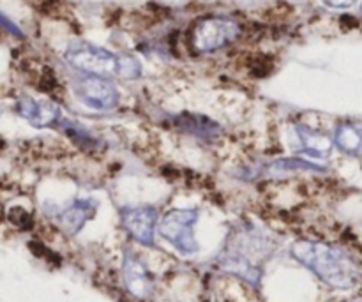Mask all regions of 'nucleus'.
I'll return each instance as SVG.
<instances>
[{
	"instance_id": "1",
	"label": "nucleus",
	"mask_w": 362,
	"mask_h": 302,
	"mask_svg": "<svg viewBox=\"0 0 362 302\" xmlns=\"http://www.w3.org/2000/svg\"><path fill=\"white\" fill-rule=\"evenodd\" d=\"M292 255L332 289H352L359 279V269L352 258L331 244L299 240L292 246Z\"/></svg>"
},
{
	"instance_id": "2",
	"label": "nucleus",
	"mask_w": 362,
	"mask_h": 302,
	"mask_svg": "<svg viewBox=\"0 0 362 302\" xmlns=\"http://www.w3.org/2000/svg\"><path fill=\"white\" fill-rule=\"evenodd\" d=\"M64 59L71 67L83 74L103 78L119 76L126 80H136L141 76V64L134 57L117 55L87 41L71 42L64 53Z\"/></svg>"
},
{
	"instance_id": "3",
	"label": "nucleus",
	"mask_w": 362,
	"mask_h": 302,
	"mask_svg": "<svg viewBox=\"0 0 362 302\" xmlns=\"http://www.w3.org/2000/svg\"><path fill=\"white\" fill-rule=\"evenodd\" d=\"M269 253V240L258 236L255 230H244L232 237L225 253L221 255V265L225 271L233 272L251 285H258L262 278L258 258Z\"/></svg>"
},
{
	"instance_id": "4",
	"label": "nucleus",
	"mask_w": 362,
	"mask_h": 302,
	"mask_svg": "<svg viewBox=\"0 0 362 302\" xmlns=\"http://www.w3.org/2000/svg\"><path fill=\"white\" fill-rule=\"evenodd\" d=\"M198 221V211L193 209H175L166 212L159 223V233L182 255H193L198 251L194 239V223Z\"/></svg>"
},
{
	"instance_id": "5",
	"label": "nucleus",
	"mask_w": 362,
	"mask_h": 302,
	"mask_svg": "<svg viewBox=\"0 0 362 302\" xmlns=\"http://www.w3.org/2000/svg\"><path fill=\"white\" fill-rule=\"evenodd\" d=\"M73 92L78 101L92 110H112L119 105L120 94L115 85L103 76L83 74L73 80Z\"/></svg>"
},
{
	"instance_id": "6",
	"label": "nucleus",
	"mask_w": 362,
	"mask_h": 302,
	"mask_svg": "<svg viewBox=\"0 0 362 302\" xmlns=\"http://www.w3.org/2000/svg\"><path fill=\"white\" fill-rule=\"evenodd\" d=\"M239 35V25L230 18H205L193 30V46L198 52H216Z\"/></svg>"
},
{
	"instance_id": "7",
	"label": "nucleus",
	"mask_w": 362,
	"mask_h": 302,
	"mask_svg": "<svg viewBox=\"0 0 362 302\" xmlns=\"http://www.w3.org/2000/svg\"><path fill=\"white\" fill-rule=\"evenodd\" d=\"M120 219H122V226L134 240L144 246H152L156 221H158V211L154 207L151 205L126 207L120 211Z\"/></svg>"
},
{
	"instance_id": "8",
	"label": "nucleus",
	"mask_w": 362,
	"mask_h": 302,
	"mask_svg": "<svg viewBox=\"0 0 362 302\" xmlns=\"http://www.w3.org/2000/svg\"><path fill=\"white\" fill-rule=\"evenodd\" d=\"M14 110H16L18 115L28 120L34 127L59 126L60 120H62L60 119L59 105L53 101H48V99L21 98L18 99Z\"/></svg>"
},
{
	"instance_id": "9",
	"label": "nucleus",
	"mask_w": 362,
	"mask_h": 302,
	"mask_svg": "<svg viewBox=\"0 0 362 302\" xmlns=\"http://www.w3.org/2000/svg\"><path fill=\"white\" fill-rule=\"evenodd\" d=\"M122 279L127 292L136 299H147L152 294V276L133 253L127 251L122 262Z\"/></svg>"
},
{
	"instance_id": "10",
	"label": "nucleus",
	"mask_w": 362,
	"mask_h": 302,
	"mask_svg": "<svg viewBox=\"0 0 362 302\" xmlns=\"http://www.w3.org/2000/svg\"><path fill=\"white\" fill-rule=\"evenodd\" d=\"M95 209H98V204L94 200H74L73 204L59 211L57 223H59L64 232L74 236L95 214Z\"/></svg>"
},
{
	"instance_id": "11",
	"label": "nucleus",
	"mask_w": 362,
	"mask_h": 302,
	"mask_svg": "<svg viewBox=\"0 0 362 302\" xmlns=\"http://www.w3.org/2000/svg\"><path fill=\"white\" fill-rule=\"evenodd\" d=\"M172 122L175 124V127H180L182 131L202 138V140H216L221 131L218 124L212 122L207 117L197 115V113H180V115L173 117Z\"/></svg>"
},
{
	"instance_id": "12",
	"label": "nucleus",
	"mask_w": 362,
	"mask_h": 302,
	"mask_svg": "<svg viewBox=\"0 0 362 302\" xmlns=\"http://www.w3.org/2000/svg\"><path fill=\"white\" fill-rule=\"evenodd\" d=\"M297 134H299L304 152H308L313 158H325L331 152L332 141L325 134H320L303 126H297Z\"/></svg>"
},
{
	"instance_id": "13",
	"label": "nucleus",
	"mask_w": 362,
	"mask_h": 302,
	"mask_svg": "<svg viewBox=\"0 0 362 302\" xmlns=\"http://www.w3.org/2000/svg\"><path fill=\"white\" fill-rule=\"evenodd\" d=\"M334 141L343 152L346 154L359 156L362 154V129L352 124H343L338 126L334 134Z\"/></svg>"
},
{
	"instance_id": "14",
	"label": "nucleus",
	"mask_w": 362,
	"mask_h": 302,
	"mask_svg": "<svg viewBox=\"0 0 362 302\" xmlns=\"http://www.w3.org/2000/svg\"><path fill=\"white\" fill-rule=\"evenodd\" d=\"M271 173H288L296 172V170H311V172H322L320 166L313 165L304 159H283V161H276L271 165Z\"/></svg>"
},
{
	"instance_id": "15",
	"label": "nucleus",
	"mask_w": 362,
	"mask_h": 302,
	"mask_svg": "<svg viewBox=\"0 0 362 302\" xmlns=\"http://www.w3.org/2000/svg\"><path fill=\"white\" fill-rule=\"evenodd\" d=\"M357 0H324V4H327L329 7H334V9H345V7L354 6Z\"/></svg>"
}]
</instances>
